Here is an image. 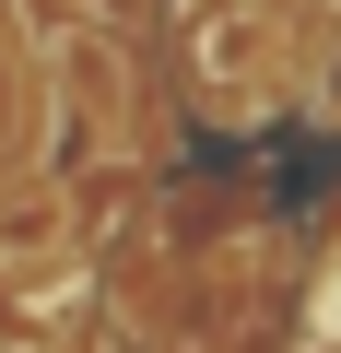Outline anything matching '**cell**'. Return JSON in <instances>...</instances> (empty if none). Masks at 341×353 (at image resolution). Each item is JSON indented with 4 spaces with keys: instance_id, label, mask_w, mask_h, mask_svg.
<instances>
[{
    "instance_id": "1",
    "label": "cell",
    "mask_w": 341,
    "mask_h": 353,
    "mask_svg": "<svg viewBox=\"0 0 341 353\" xmlns=\"http://www.w3.org/2000/svg\"><path fill=\"white\" fill-rule=\"evenodd\" d=\"M294 106H306L318 130H341V48H318V59H306V83H294Z\"/></svg>"
},
{
    "instance_id": "2",
    "label": "cell",
    "mask_w": 341,
    "mask_h": 353,
    "mask_svg": "<svg viewBox=\"0 0 341 353\" xmlns=\"http://www.w3.org/2000/svg\"><path fill=\"white\" fill-rule=\"evenodd\" d=\"M0 353H48V341H0Z\"/></svg>"
},
{
    "instance_id": "3",
    "label": "cell",
    "mask_w": 341,
    "mask_h": 353,
    "mask_svg": "<svg viewBox=\"0 0 341 353\" xmlns=\"http://www.w3.org/2000/svg\"><path fill=\"white\" fill-rule=\"evenodd\" d=\"M329 12H341V0H329Z\"/></svg>"
}]
</instances>
